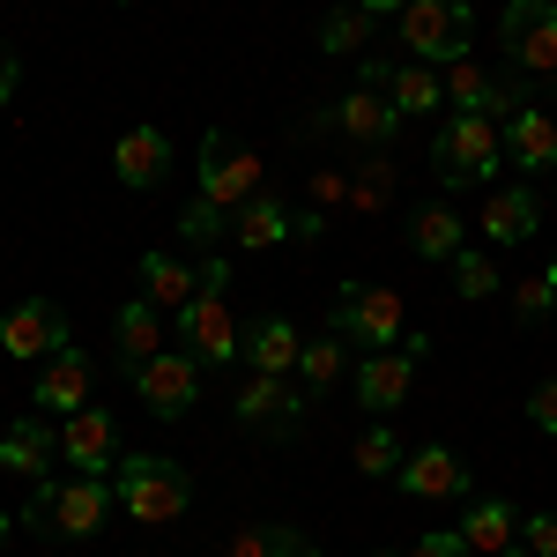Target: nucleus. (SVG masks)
<instances>
[{
    "instance_id": "nucleus-3",
    "label": "nucleus",
    "mask_w": 557,
    "mask_h": 557,
    "mask_svg": "<svg viewBox=\"0 0 557 557\" xmlns=\"http://www.w3.org/2000/svg\"><path fill=\"white\" fill-rule=\"evenodd\" d=\"M498 164H506L498 120H483V112H438V134H431L438 186H498Z\"/></svg>"
},
{
    "instance_id": "nucleus-13",
    "label": "nucleus",
    "mask_w": 557,
    "mask_h": 557,
    "mask_svg": "<svg viewBox=\"0 0 557 557\" xmlns=\"http://www.w3.org/2000/svg\"><path fill=\"white\" fill-rule=\"evenodd\" d=\"M89 386H97V364L83 357V343L52 349L38 372H30V409H45V417H75V409H89Z\"/></svg>"
},
{
    "instance_id": "nucleus-1",
    "label": "nucleus",
    "mask_w": 557,
    "mask_h": 557,
    "mask_svg": "<svg viewBox=\"0 0 557 557\" xmlns=\"http://www.w3.org/2000/svg\"><path fill=\"white\" fill-rule=\"evenodd\" d=\"M120 513V498H112V475H67V483H30V498H23V528L45 535V543H89L104 520Z\"/></svg>"
},
{
    "instance_id": "nucleus-7",
    "label": "nucleus",
    "mask_w": 557,
    "mask_h": 557,
    "mask_svg": "<svg viewBox=\"0 0 557 557\" xmlns=\"http://www.w3.org/2000/svg\"><path fill=\"white\" fill-rule=\"evenodd\" d=\"M506 75H557V0H506Z\"/></svg>"
},
{
    "instance_id": "nucleus-15",
    "label": "nucleus",
    "mask_w": 557,
    "mask_h": 557,
    "mask_svg": "<svg viewBox=\"0 0 557 557\" xmlns=\"http://www.w3.org/2000/svg\"><path fill=\"white\" fill-rule=\"evenodd\" d=\"M520 104H528V89L520 75H491V67H475V60H454L446 67V112H483V120H513Z\"/></svg>"
},
{
    "instance_id": "nucleus-17",
    "label": "nucleus",
    "mask_w": 557,
    "mask_h": 557,
    "mask_svg": "<svg viewBox=\"0 0 557 557\" xmlns=\"http://www.w3.org/2000/svg\"><path fill=\"white\" fill-rule=\"evenodd\" d=\"M52 461H60V417L30 409V417H15V424L0 431V475L45 483V475H52Z\"/></svg>"
},
{
    "instance_id": "nucleus-39",
    "label": "nucleus",
    "mask_w": 557,
    "mask_h": 557,
    "mask_svg": "<svg viewBox=\"0 0 557 557\" xmlns=\"http://www.w3.org/2000/svg\"><path fill=\"white\" fill-rule=\"evenodd\" d=\"M394 67H401L394 52H364V60H357V89H380V97H386V83H394Z\"/></svg>"
},
{
    "instance_id": "nucleus-37",
    "label": "nucleus",
    "mask_w": 557,
    "mask_h": 557,
    "mask_svg": "<svg viewBox=\"0 0 557 557\" xmlns=\"http://www.w3.org/2000/svg\"><path fill=\"white\" fill-rule=\"evenodd\" d=\"M520 557H557V513H520Z\"/></svg>"
},
{
    "instance_id": "nucleus-10",
    "label": "nucleus",
    "mask_w": 557,
    "mask_h": 557,
    "mask_svg": "<svg viewBox=\"0 0 557 557\" xmlns=\"http://www.w3.org/2000/svg\"><path fill=\"white\" fill-rule=\"evenodd\" d=\"M320 134H335V141H349V149H394V134H401V112L386 104L380 89H349V97H335L327 112H320Z\"/></svg>"
},
{
    "instance_id": "nucleus-49",
    "label": "nucleus",
    "mask_w": 557,
    "mask_h": 557,
    "mask_svg": "<svg viewBox=\"0 0 557 557\" xmlns=\"http://www.w3.org/2000/svg\"><path fill=\"white\" fill-rule=\"evenodd\" d=\"M550 178H557V172H550Z\"/></svg>"
},
{
    "instance_id": "nucleus-28",
    "label": "nucleus",
    "mask_w": 557,
    "mask_h": 557,
    "mask_svg": "<svg viewBox=\"0 0 557 557\" xmlns=\"http://www.w3.org/2000/svg\"><path fill=\"white\" fill-rule=\"evenodd\" d=\"M134 275H141V298L164 305V312H178V305L201 290V268H186L178 253H141V268H134Z\"/></svg>"
},
{
    "instance_id": "nucleus-41",
    "label": "nucleus",
    "mask_w": 557,
    "mask_h": 557,
    "mask_svg": "<svg viewBox=\"0 0 557 557\" xmlns=\"http://www.w3.org/2000/svg\"><path fill=\"white\" fill-rule=\"evenodd\" d=\"M15 97H23V52H15V45H0V112H8Z\"/></svg>"
},
{
    "instance_id": "nucleus-29",
    "label": "nucleus",
    "mask_w": 557,
    "mask_h": 557,
    "mask_svg": "<svg viewBox=\"0 0 557 557\" xmlns=\"http://www.w3.org/2000/svg\"><path fill=\"white\" fill-rule=\"evenodd\" d=\"M372 30H380V23H372L357 0H343V8H320V30H312V38H320V52H327V60H364Z\"/></svg>"
},
{
    "instance_id": "nucleus-42",
    "label": "nucleus",
    "mask_w": 557,
    "mask_h": 557,
    "mask_svg": "<svg viewBox=\"0 0 557 557\" xmlns=\"http://www.w3.org/2000/svg\"><path fill=\"white\" fill-rule=\"evenodd\" d=\"M327 223H335V215H320V209H305V215H298V238H305V246H320V238H327Z\"/></svg>"
},
{
    "instance_id": "nucleus-18",
    "label": "nucleus",
    "mask_w": 557,
    "mask_h": 557,
    "mask_svg": "<svg viewBox=\"0 0 557 557\" xmlns=\"http://www.w3.org/2000/svg\"><path fill=\"white\" fill-rule=\"evenodd\" d=\"M112 178H120L127 194H157V186L172 178V134L164 127H127L112 141Z\"/></svg>"
},
{
    "instance_id": "nucleus-22",
    "label": "nucleus",
    "mask_w": 557,
    "mask_h": 557,
    "mask_svg": "<svg viewBox=\"0 0 557 557\" xmlns=\"http://www.w3.org/2000/svg\"><path fill=\"white\" fill-rule=\"evenodd\" d=\"M298 320H283V312H268V320H253L246 335H238V357L253 364V372H275V380H298Z\"/></svg>"
},
{
    "instance_id": "nucleus-48",
    "label": "nucleus",
    "mask_w": 557,
    "mask_h": 557,
    "mask_svg": "<svg viewBox=\"0 0 557 557\" xmlns=\"http://www.w3.org/2000/svg\"><path fill=\"white\" fill-rule=\"evenodd\" d=\"M0 431H8V424H0Z\"/></svg>"
},
{
    "instance_id": "nucleus-9",
    "label": "nucleus",
    "mask_w": 557,
    "mask_h": 557,
    "mask_svg": "<svg viewBox=\"0 0 557 557\" xmlns=\"http://www.w3.org/2000/svg\"><path fill=\"white\" fill-rule=\"evenodd\" d=\"M253 194H268L253 149H238L231 134H201V201H215V209H246Z\"/></svg>"
},
{
    "instance_id": "nucleus-33",
    "label": "nucleus",
    "mask_w": 557,
    "mask_h": 557,
    "mask_svg": "<svg viewBox=\"0 0 557 557\" xmlns=\"http://www.w3.org/2000/svg\"><path fill=\"white\" fill-rule=\"evenodd\" d=\"M223 238H231V209H215V201H201V194H194V201L178 209V246H201V253H215Z\"/></svg>"
},
{
    "instance_id": "nucleus-31",
    "label": "nucleus",
    "mask_w": 557,
    "mask_h": 557,
    "mask_svg": "<svg viewBox=\"0 0 557 557\" xmlns=\"http://www.w3.org/2000/svg\"><path fill=\"white\" fill-rule=\"evenodd\" d=\"M349 372H357V364H349V343L335 335V327H327L320 343H305V349H298V386H305V394H327V386L349 380Z\"/></svg>"
},
{
    "instance_id": "nucleus-26",
    "label": "nucleus",
    "mask_w": 557,
    "mask_h": 557,
    "mask_svg": "<svg viewBox=\"0 0 557 557\" xmlns=\"http://www.w3.org/2000/svg\"><path fill=\"white\" fill-rule=\"evenodd\" d=\"M223 557H327L312 535H305L298 520H253V528H238Z\"/></svg>"
},
{
    "instance_id": "nucleus-47",
    "label": "nucleus",
    "mask_w": 557,
    "mask_h": 557,
    "mask_svg": "<svg viewBox=\"0 0 557 557\" xmlns=\"http://www.w3.org/2000/svg\"><path fill=\"white\" fill-rule=\"evenodd\" d=\"M550 120H557V104H550Z\"/></svg>"
},
{
    "instance_id": "nucleus-35",
    "label": "nucleus",
    "mask_w": 557,
    "mask_h": 557,
    "mask_svg": "<svg viewBox=\"0 0 557 557\" xmlns=\"http://www.w3.org/2000/svg\"><path fill=\"white\" fill-rule=\"evenodd\" d=\"M386 194H394V164H386V149H372L349 178V209H386Z\"/></svg>"
},
{
    "instance_id": "nucleus-27",
    "label": "nucleus",
    "mask_w": 557,
    "mask_h": 557,
    "mask_svg": "<svg viewBox=\"0 0 557 557\" xmlns=\"http://www.w3.org/2000/svg\"><path fill=\"white\" fill-rule=\"evenodd\" d=\"M461 246H469V223L446 209V201H431V209L409 215V253L417 260H454Z\"/></svg>"
},
{
    "instance_id": "nucleus-19",
    "label": "nucleus",
    "mask_w": 557,
    "mask_h": 557,
    "mask_svg": "<svg viewBox=\"0 0 557 557\" xmlns=\"http://www.w3.org/2000/svg\"><path fill=\"white\" fill-rule=\"evenodd\" d=\"M401 498H417V506H438V498H469V461L454 454V446H417L409 461H401Z\"/></svg>"
},
{
    "instance_id": "nucleus-36",
    "label": "nucleus",
    "mask_w": 557,
    "mask_h": 557,
    "mask_svg": "<svg viewBox=\"0 0 557 557\" xmlns=\"http://www.w3.org/2000/svg\"><path fill=\"white\" fill-rule=\"evenodd\" d=\"M550 312H557V283H550V275H528V283L513 290V320H520V327H543Z\"/></svg>"
},
{
    "instance_id": "nucleus-5",
    "label": "nucleus",
    "mask_w": 557,
    "mask_h": 557,
    "mask_svg": "<svg viewBox=\"0 0 557 557\" xmlns=\"http://www.w3.org/2000/svg\"><path fill=\"white\" fill-rule=\"evenodd\" d=\"M335 335L343 343H364V349H401L409 305H401V290H386V283H343L335 290Z\"/></svg>"
},
{
    "instance_id": "nucleus-30",
    "label": "nucleus",
    "mask_w": 557,
    "mask_h": 557,
    "mask_svg": "<svg viewBox=\"0 0 557 557\" xmlns=\"http://www.w3.org/2000/svg\"><path fill=\"white\" fill-rule=\"evenodd\" d=\"M386 104H394L401 120H431V112L446 104L438 67H424V60H401V67H394V83H386Z\"/></svg>"
},
{
    "instance_id": "nucleus-6",
    "label": "nucleus",
    "mask_w": 557,
    "mask_h": 557,
    "mask_svg": "<svg viewBox=\"0 0 557 557\" xmlns=\"http://www.w3.org/2000/svg\"><path fill=\"white\" fill-rule=\"evenodd\" d=\"M201 372H209V364H201L194 349H178V343H172V349H157L141 372H127V386L141 394V409H149V417L178 424V417L201 401Z\"/></svg>"
},
{
    "instance_id": "nucleus-14",
    "label": "nucleus",
    "mask_w": 557,
    "mask_h": 557,
    "mask_svg": "<svg viewBox=\"0 0 557 557\" xmlns=\"http://www.w3.org/2000/svg\"><path fill=\"white\" fill-rule=\"evenodd\" d=\"M75 335H67V312L52 298H23L8 320H0V349L15 357V364H45L52 349H67Z\"/></svg>"
},
{
    "instance_id": "nucleus-38",
    "label": "nucleus",
    "mask_w": 557,
    "mask_h": 557,
    "mask_svg": "<svg viewBox=\"0 0 557 557\" xmlns=\"http://www.w3.org/2000/svg\"><path fill=\"white\" fill-rule=\"evenodd\" d=\"M409 557H469V543H461V528H431L409 543Z\"/></svg>"
},
{
    "instance_id": "nucleus-16",
    "label": "nucleus",
    "mask_w": 557,
    "mask_h": 557,
    "mask_svg": "<svg viewBox=\"0 0 557 557\" xmlns=\"http://www.w3.org/2000/svg\"><path fill=\"white\" fill-rule=\"evenodd\" d=\"M60 461H75V475H112L120 469V417L112 409L60 417Z\"/></svg>"
},
{
    "instance_id": "nucleus-44",
    "label": "nucleus",
    "mask_w": 557,
    "mask_h": 557,
    "mask_svg": "<svg viewBox=\"0 0 557 557\" xmlns=\"http://www.w3.org/2000/svg\"><path fill=\"white\" fill-rule=\"evenodd\" d=\"M8 535H15V513H0V543H8Z\"/></svg>"
},
{
    "instance_id": "nucleus-32",
    "label": "nucleus",
    "mask_w": 557,
    "mask_h": 557,
    "mask_svg": "<svg viewBox=\"0 0 557 557\" xmlns=\"http://www.w3.org/2000/svg\"><path fill=\"white\" fill-rule=\"evenodd\" d=\"M349 461H357V475H372V483H386V475H401V461H409V446L386 431V417H372V431L349 446Z\"/></svg>"
},
{
    "instance_id": "nucleus-45",
    "label": "nucleus",
    "mask_w": 557,
    "mask_h": 557,
    "mask_svg": "<svg viewBox=\"0 0 557 557\" xmlns=\"http://www.w3.org/2000/svg\"><path fill=\"white\" fill-rule=\"evenodd\" d=\"M543 275H550V283H557V253H550V268H543Z\"/></svg>"
},
{
    "instance_id": "nucleus-43",
    "label": "nucleus",
    "mask_w": 557,
    "mask_h": 557,
    "mask_svg": "<svg viewBox=\"0 0 557 557\" xmlns=\"http://www.w3.org/2000/svg\"><path fill=\"white\" fill-rule=\"evenodd\" d=\"M357 8H364V15H372V23H380V15H401V8H409V0H357Z\"/></svg>"
},
{
    "instance_id": "nucleus-34",
    "label": "nucleus",
    "mask_w": 557,
    "mask_h": 557,
    "mask_svg": "<svg viewBox=\"0 0 557 557\" xmlns=\"http://www.w3.org/2000/svg\"><path fill=\"white\" fill-rule=\"evenodd\" d=\"M446 268H454V290H461L469 305H483L491 290H498V260H491V246H461Z\"/></svg>"
},
{
    "instance_id": "nucleus-8",
    "label": "nucleus",
    "mask_w": 557,
    "mask_h": 557,
    "mask_svg": "<svg viewBox=\"0 0 557 557\" xmlns=\"http://www.w3.org/2000/svg\"><path fill=\"white\" fill-rule=\"evenodd\" d=\"M305 386L298 380H275V372H253V380L231 394V417L246 431H260V438H298V424H305Z\"/></svg>"
},
{
    "instance_id": "nucleus-21",
    "label": "nucleus",
    "mask_w": 557,
    "mask_h": 557,
    "mask_svg": "<svg viewBox=\"0 0 557 557\" xmlns=\"http://www.w3.org/2000/svg\"><path fill=\"white\" fill-rule=\"evenodd\" d=\"M506 164L528 178H550L557 172V120L550 104H520L513 120H506Z\"/></svg>"
},
{
    "instance_id": "nucleus-25",
    "label": "nucleus",
    "mask_w": 557,
    "mask_h": 557,
    "mask_svg": "<svg viewBox=\"0 0 557 557\" xmlns=\"http://www.w3.org/2000/svg\"><path fill=\"white\" fill-rule=\"evenodd\" d=\"M461 543H469V557H520V513L506 498H475L461 520Z\"/></svg>"
},
{
    "instance_id": "nucleus-23",
    "label": "nucleus",
    "mask_w": 557,
    "mask_h": 557,
    "mask_svg": "<svg viewBox=\"0 0 557 557\" xmlns=\"http://www.w3.org/2000/svg\"><path fill=\"white\" fill-rule=\"evenodd\" d=\"M298 238V215L283 209V194H253L246 209H231V246L238 253H268V246H290Z\"/></svg>"
},
{
    "instance_id": "nucleus-4",
    "label": "nucleus",
    "mask_w": 557,
    "mask_h": 557,
    "mask_svg": "<svg viewBox=\"0 0 557 557\" xmlns=\"http://www.w3.org/2000/svg\"><path fill=\"white\" fill-rule=\"evenodd\" d=\"M469 38H475V8L469 0H409L394 15V45L401 60H424V67H454L469 60Z\"/></svg>"
},
{
    "instance_id": "nucleus-46",
    "label": "nucleus",
    "mask_w": 557,
    "mask_h": 557,
    "mask_svg": "<svg viewBox=\"0 0 557 557\" xmlns=\"http://www.w3.org/2000/svg\"><path fill=\"white\" fill-rule=\"evenodd\" d=\"M380 557H409V550H380Z\"/></svg>"
},
{
    "instance_id": "nucleus-12",
    "label": "nucleus",
    "mask_w": 557,
    "mask_h": 557,
    "mask_svg": "<svg viewBox=\"0 0 557 557\" xmlns=\"http://www.w3.org/2000/svg\"><path fill=\"white\" fill-rule=\"evenodd\" d=\"M417 364H424V357H409V349H364L357 372H349L357 409H364V417H394V409L417 394Z\"/></svg>"
},
{
    "instance_id": "nucleus-24",
    "label": "nucleus",
    "mask_w": 557,
    "mask_h": 557,
    "mask_svg": "<svg viewBox=\"0 0 557 557\" xmlns=\"http://www.w3.org/2000/svg\"><path fill=\"white\" fill-rule=\"evenodd\" d=\"M112 343H120V372H141L157 349H172V327H164V305L134 298L120 305V320H112Z\"/></svg>"
},
{
    "instance_id": "nucleus-11",
    "label": "nucleus",
    "mask_w": 557,
    "mask_h": 557,
    "mask_svg": "<svg viewBox=\"0 0 557 557\" xmlns=\"http://www.w3.org/2000/svg\"><path fill=\"white\" fill-rule=\"evenodd\" d=\"M238 320H231V290H194L178 305V349H194L201 364H231L238 357Z\"/></svg>"
},
{
    "instance_id": "nucleus-20",
    "label": "nucleus",
    "mask_w": 557,
    "mask_h": 557,
    "mask_svg": "<svg viewBox=\"0 0 557 557\" xmlns=\"http://www.w3.org/2000/svg\"><path fill=\"white\" fill-rule=\"evenodd\" d=\"M535 223H543L535 186H491V201H483V215H475V231H483V246H491V253L528 246V238H535Z\"/></svg>"
},
{
    "instance_id": "nucleus-40",
    "label": "nucleus",
    "mask_w": 557,
    "mask_h": 557,
    "mask_svg": "<svg viewBox=\"0 0 557 557\" xmlns=\"http://www.w3.org/2000/svg\"><path fill=\"white\" fill-rule=\"evenodd\" d=\"M528 424H535V431H550V438H557V380H543L535 394H528Z\"/></svg>"
},
{
    "instance_id": "nucleus-2",
    "label": "nucleus",
    "mask_w": 557,
    "mask_h": 557,
    "mask_svg": "<svg viewBox=\"0 0 557 557\" xmlns=\"http://www.w3.org/2000/svg\"><path fill=\"white\" fill-rule=\"evenodd\" d=\"M112 498L127 520H149V528H172V520L194 513V475L178 469L172 454H120L112 469Z\"/></svg>"
}]
</instances>
